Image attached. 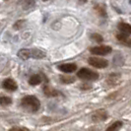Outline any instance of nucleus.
Masks as SVG:
<instances>
[{
	"mask_svg": "<svg viewBox=\"0 0 131 131\" xmlns=\"http://www.w3.org/2000/svg\"><path fill=\"white\" fill-rule=\"evenodd\" d=\"M21 106L27 112H36L40 107V102L35 96H26L21 100Z\"/></svg>",
	"mask_w": 131,
	"mask_h": 131,
	"instance_id": "obj_1",
	"label": "nucleus"
},
{
	"mask_svg": "<svg viewBox=\"0 0 131 131\" xmlns=\"http://www.w3.org/2000/svg\"><path fill=\"white\" fill-rule=\"evenodd\" d=\"M18 57L23 60H27L29 58L41 59L46 57V52L40 49H38V48H33V49L23 48L18 51Z\"/></svg>",
	"mask_w": 131,
	"mask_h": 131,
	"instance_id": "obj_2",
	"label": "nucleus"
},
{
	"mask_svg": "<svg viewBox=\"0 0 131 131\" xmlns=\"http://www.w3.org/2000/svg\"><path fill=\"white\" fill-rule=\"evenodd\" d=\"M77 76L82 80H87V81H95L99 79L100 75L98 72L90 70L89 68H81L77 72Z\"/></svg>",
	"mask_w": 131,
	"mask_h": 131,
	"instance_id": "obj_3",
	"label": "nucleus"
},
{
	"mask_svg": "<svg viewBox=\"0 0 131 131\" xmlns=\"http://www.w3.org/2000/svg\"><path fill=\"white\" fill-rule=\"evenodd\" d=\"M88 63L91 66H93V67L99 68V69L105 68V67L108 66V61H107V60H105V59H104V58H100V57H97V56L89 57Z\"/></svg>",
	"mask_w": 131,
	"mask_h": 131,
	"instance_id": "obj_4",
	"label": "nucleus"
},
{
	"mask_svg": "<svg viewBox=\"0 0 131 131\" xmlns=\"http://www.w3.org/2000/svg\"><path fill=\"white\" fill-rule=\"evenodd\" d=\"M90 51L93 54H97V55H101V56H104V55H107L110 53H112V48L108 46H94L90 49Z\"/></svg>",
	"mask_w": 131,
	"mask_h": 131,
	"instance_id": "obj_5",
	"label": "nucleus"
},
{
	"mask_svg": "<svg viewBox=\"0 0 131 131\" xmlns=\"http://www.w3.org/2000/svg\"><path fill=\"white\" fill-rule=\"evenodd\" d=\"M108 114L105 110H98L97 112H95L92 115V120L95 122H100V121H105L107 118Z\"/></svg>",
	"mask_w": 131,
	"mask_h": 131,
	"instance_id": "obj_6",
	"label": "nucleus"
},
{
	"mask_svg": "<svg viewBox=\"0 0 131 131\" xmlns=\"http://www.w3.org/2000/svg\"><path fill=\"white\" fill-rule=\"evenodd\" d=\"M2 87H3L5 90H7V91H11V92L16 91L17 88H18L17 83L14 81L13 79H11V78L5 79V80L3 81V83H2Z\"/></svg>",
	"mask_w": 131,
	"mask_h": 131,
	"instance_id": "obj_7",
	"label": "nucleus"
},
{
	"mask_svg": "<svg viewBox=\"0 0 131 131\" xmlns=\"http://www.w3.org/2000/svg\"><path fill=\"white\" fill-rule=\"evenodd\" d=\"M58 69L64 73H72L77 70V65L75 63H64L58 65Z\"/></svg>",
	"mask_w": 131,
	"mask_h": 131,
	"instance_id": "obj_8",
	"label": "nucleus"
},
{
	"mask_svg": "<svg viewBox=\"0 0 131 131\" xmlns=\"http://www.w3.org/2000/svg\"><path fill=\"white\" fill-rule=\"evenodd\" d=\"M117 29L118 31L120 32V34L124 35V36H130L131 35V25L127 24V23H124V22H120L118 23L117 25Z\"/></svg>",
	"mask_w": 131,
	"mask_h": 131,
	"instance_id": "obj_9",
	"label": "nucleus"
},
{
	"mask_svg": "<svg viewBox=\"0 0 131 131\" xmlns=\"http://www.w3.org/2000/svg\"><path fill=\"white\" fill-rule=\"evenodd\" d=\"M43 93H45V95H46V97H49V98L58 97L59 95L61 94L59 91H57V90H55V89H53V88H51V87H49V86L47 85L43 87Z\"/></svg>",
	"mask_w": 131,
	"mask_h": 131,
	"instance_id": "obj_10",
	"label": "nucleus"
},
{
	"mask_svg": "<svg viewBox=\"0 0 131 131\" xmlns=\"http://www.w3.org/2000/svg\"><path fill=\"white\" fill-rule=\"evenodd\" d=\"M19 4L24 10H29L35 6V0H20Z\"/></svg>",
	"mask_w": 131,
	"mask_h": 131,
	"instance_id": "obj_11",
	"label": "nucleus"
},
{
	"mask_svg": "<svg viewBox=\"0 0 131 131\" xmlns=\"http://www.w3.org/2000/svg\"><path fill=\"white\" fill-rule=\"evenodd\" d=\"M116 39H117L119 42H121V43H123V45L127 46H131V39H129L127 36H124L122 34H117L116 35Z\"/></svg>",
	"mask_w": 131,
	"mask_h": 131,
	"instance_id": "obj_12",
	"label": "nucleus"
},
{
	"mask_svg": "<svg viewBox=\"0 0 131 131\" xmlns=\"http://www.w3.org/2000/svg\"><path fill=\"white\" fill-rule=\"evenodd\" d=\"M95 10L98 12V14L101 17H103V18H106L107 17V13H106L105 5H103V4L95 5Z\"/></svg>",
	"mask_w": 131,
	"mask_h": 131,
	"instance_id": "obj_13",
	"label": "nucleus"
},
{
	"mask_svg": "<svg viewBox=\"0 0 131 131\" xmlns=\"http://www.w3.org/2000/svg\"><path fill=\"white\" fill-rule=\"evenodd\" d=\"M41 83V77L39 74H35L33 76H31L29 79V84L31 86H37Z\"/></svg>",
	"mask_w": 131,
	"mask_h": 131,
	"instance_id": "obj_14",
	"label": "nucleus"
},
{
	"mask_svg": "<svg viewBox=\"0 0 131 131\" xmlns=\"http://www.w3.org/2000/svg\"><path fill=\"white\" fill-rule=\"evenodd\" d=\"M122 121H120V120H117V121H115V122H113L112 124H111L106 129L105 131H118L121 127H122Z\"/></svg>",
	"mask_w": 131,
	"mask_h": 131,
	"instance_id": "obj_15",
	"label": "nucleus"
},
{
	"mask_svg": "<svg viewBox=\"0 0 131 131\" xmlns=\"http://www.w3.org/2000/svg\"><path fill=\"white\" fill-rule=\"evenodd\" d=\"M12 104V99L9 97H0V105L6 106Z\"/></svg>",
	"mask_w": 131,
	"mask_h": 131,
	"instance_id": "obj_16",
	"label": "nucleus"
},
{
	"mask_svg": "<svg viewBox=\"0 0 131 131\" xmlns=\"http://www.w3.org/2000/svg\"><path fill=\"white\" fill-rule=\"evenodd\" d=\"M60 81L62 83H65V84H70V83H73L75 81V79L71 76H60Z\"/></svg>",
	"mask_w": 131,
	"mask_h": 131,
	"instance_id": "obj_17",
	"label": "nucleus"
},
{
	"mask_svg": "<svg viewBox=\"0 0 131 131\" xmlns=\"http://www.w3.org/2000/svg\"><path fill=\"white\" fill-rule=\"evenodd\" d=\"M91 39L94 40V41H96V42H103L104 41V38H103V36H101L100 34H92L91 35Z\"/></svg>",
	"mask_w": 131,
	"mask_h": 131,
	"instance_id": "obj_18",
	"label": "nucleus"
},
{
	"mask_svg": "<svg viewBox=\"0 0 131 131\" xmlns=\"http://www.w3.org/2000/svg\"><path fill=\"white\" fill-rule=\"evenodd\" d=\"M9 131H30L26 127H12Z\"/></svg>",
	"mask_w": 131,
	"mask_h": 131,
	"instance_id": "obj_19",
	"label": "nucleus"
},
{
	"mask_svg": "<svg viewBox=\"0 0 131 131\" xmlns=\"http://www.w3.org/2000/svg\"><path fill=\"white\" fill-rule=\"evenodd\" d=\"M87 86L88 85H82L81 86V89H83V90H84V89H91V87H87Z\"/></svg>",
	"mask_w": 131,
	"mask_h": 131,
	"instance_id": "obj_20",
	"label": "nucleus"
},
{
	"mask_svg": "<svg viewBox=\"0 0 131 131\" xmlns=\"http://www.w3.org/2000/svg\"><path fill=\"white\" fill-rule=\"evenodd\" d=\"M87 1H88V0H79V2H80V3H82V4H84V3H86Z\"/></svg>",
	"mask_w": 131,
	"mask_h": 131,
	"instance_id": "obj_21",
	"label": "nucleus"
},
{
	"mask_svg": "<svg viewBox=\"0 0 131 131\" xmlns=\"http://www.w3.org/2000/svg\"><path fill=\"white\" fill-rule=\"evenodd\" d=\"M129 4H131V0H129Z\"/></svg>",
	"mask_w": 131,
	"mask_h": 131,
	"instance_id": "obj_22",
	"label": "nucleus"
}]
</instances>
